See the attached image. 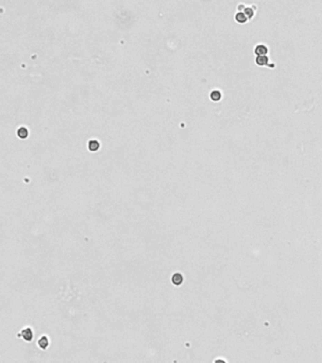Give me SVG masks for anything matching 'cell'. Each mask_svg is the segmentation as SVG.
Wrapping results in <instances>:
<instances>
[{
	"label": "cell",
	"mask_w": 322,
	"mask_h": 363,
	"mask_svg": "<svg viewBox=\"0 0 322 363\" xmlns=\"http://www.w3.org/2000/svg\"><path fill=\"white\" fill-rule=\"evenodd\" d=\"M18 337H22V339L26 341H31L33 339V333L32 330L29 327H26L21 331V334H19Z\"/></svg>",
	"instance_id": "6da1fadb"
},
{
	"label": "cell",
	"mask_w": 322,
	"mask_h": 363,
	"mask_svg": "<svg viewBox=\"0 0 322 363\" xmlns=\"http://www.w3.org/2000/svg\"><path fill=\"white\" fill-rule=\"evenodd\" d=\"M171 282H172L173 285L177 286V287L181 286V284L183 283V275L180 272L174 273L172 275V277H171Z\"/></svg>",
	"instance_id": "7a4b0ae2"
},
{
	"label": "cell",
	"mask_w": 322,
	"mask_h": 363,
	"mask_svg": "<svg viewBox=\"0 0 322 363\" xmlns=\"http://www.w3.org/2000/svg\"><path fill=\"white\" fill-rule=\"evenodd\" d=\"M254 52L257 54V56H263V55H267V53L268 52V48L266 45H263V44L257 45L255 49H254Z\"/></svg>",
	"instance_id": "3957f363"
},
{
	"label": "cell",
	"mask_w": 322,
	"mask_h": 363,
	"mask_svg": "<svg viewBox=\"0 0 322 363\" xmlns=\"http://www.w3.org/2000/svg\"><path fill=\"white\" fill-rule=\"evenodd\" d=\"M38 346L40 347L41 349H43V350H45V349H47V347H48V345H49V340H48V339H47V337H45V336H43V337H41V339L38 340Z\"/></svg>",
	"instance_id": "277c9868"
},
{
	"label": "cell",
	"mask_w": 322,
	"mask_h": 363,
	"mask_svg": "<svg viewBox=\"0 0 322 363\" xmlns=\"http://www.w3.org/2000/svg\"><path fill=\"white\" fill-rule=\"evenodd\" d=\"M255 61H256L257 64H259V65H266V64L267 65V64H268V62H269V59L267 58V55L257 56L256 59H255Z\"/></svg>",
	"instance_id": "5b68a950"
},
{
	"label": "cell",
	"mask_w": 322,
	"mask_h": 363,
	"mask_svg": "<svg viewBox=\"0 0 322 363\" xmlns=\"http://www.w3.org/2000/svg\"><path fill=\"white\" fill-rule=\"evenodd\" d=\"M235 20H236L238 23L244 24V23H246V22L248 21V17H247V15L245 14V13L238 12V13H236V15H235Z\"/></svg>",
	"instance_id": "8992f818"
},
{
	"label": "cell",
	"mask_w": 322,
	"mask_h": 363,
	"mask_svg": "<svg viewBox=\"0 0 322 363\" xmlns=\"http://www.w3.org/2000/svg\"><path fill=\"white\" fill-rule=\"evenodd\" d=\"M88 147H89V150H90V151H97V150L99 149L100 145H99V142H98V141H96V140H91V141H89V145H88Z\"/></svg>",
	"instance_id": "52a82bcc"
},
{
	"label": "cell",
	"mask_w": 322,
	"mask_h": 363,
	"mask_svg": "<svg viewBox=\"0 0 322 363\" xmlns=\"http://www.w3.org/2000/svg\"><path fill=\"white\" fill-rule=\"evenodd\" d=\"M211 99L213 100V101H218V100H220V99H221V96H222V94H221V92L219 91V90H213L212 93H211Z\"/></svg>",
	"instance_id": "ba28073f"
},
{
	"label": "cell",
	"mask_w": 322,
	"mask_h": 363,
	"mask_svg": "<svg viewBox=\"0 0 322 363\" xmlns=\"http://www.w3.org/2000/svg\"><path fill=\"white\" fill-rule=\"evenodd\" d=\"M17 134L20 138H26V137H27V135H28V131L27 128H25V127H21V128L18 129Z\"/></svg>",
	"instance_id": "9c48e42d"
},
{
	"label": "cell",
	"mask_w": 322,
	"mask_h": 363,
	"mask_svg": "<svg viewBox=\"0 0 322 363\" xmlns=\"http://www.w3.org/2000/svg\"><path fill=\"white\" fill-rule=\"evenodd\" d=\"M244 12H245V14L247 15L248 18H252L254 16V11H253V9L251 7H246L244 9Z\"/></svg>",
	"instance_id": "30bf717a"
},
{
	"label": "cell",
	"mask_w": 322,
	"mask_h": 363,
	"mask_svg": "<svg viewBox=\"0 0 322 363\" xmlns=\"http://www.w3.org/2000/svg\"><path fill=\"white\" fill-rule=\"evenodd\" d=\"M214 363H226V362L224 360H221V359H217V360L214 361Z\"/></svg>",
	"instance_id": "8fae6325"
},
{
	"label": "cell",
	"mask_w": 322,
	"mask_h": 363,
	"mask_svg": "<svg viewBox=\"0 0 322 363\" xmlns=\"http://www.w3.org/2000/svg\"><path fill=\"white\" fill-rule=\"evenodd\" d=\"M242 7H244V8H245V6H244L243 4H240V5H239V6L237 7V9H238V11H240V9H243Z\"/></svg>",
	"instance_id": "7c38bea8"
}]
</instances>
